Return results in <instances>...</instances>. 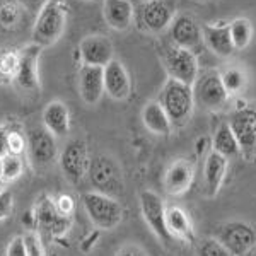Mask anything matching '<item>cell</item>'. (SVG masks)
Listing matches in <instances>:
<instances>
[{
	"instance_id": "35",
	"label": "cell",
	"mask_w": 256,
	"mask_h": 256,
	"mask_svg": "<svg viewBox=\"0 0 256 256\" xmlns=\"http://www.w3.org/2000/svg\"><path fill=\"white\" fill-rule=\"evenodd\" d=\"M24 148V138L20 137V134H12L9 135V154L19 156Z\"/></svg>"
},
{
	"instance_id": "2",
	"label": "cell",
	"mask_w": 256,
	"mask_h": 256,
	"mask_svg": "<svg viewBox=\"0 0 256 256\" xmlns=\"http://www.w3.org/2000/svg\"><path fill=\"white\" fill-rule=\"evenodd\" d=\"M159 102L166 110L172 126H183L188 123L195 108L192 86L183 84L176 79H168L160 90Z\"/></svg>"
},
{
	"instance_id": "27",
	"label": "cell",
	"mask_w": 256,
	"mask_h": 256,
	"mask_svg": "<svg viewBox=\"0 0 256 256\" xmlns=\"http://www.w3.org/2000/svg\"><path fill=\"white\" fill-rule=\"evenodd\" d=\"M220 77L227 94H236L244 89L246 77L239 68H227L224 74H220Z\"/></svg>"
},
{
	"instance_id": "32",
	"label": "cell",
	"mask_w": 256,
	"mask_h": 256,
	"mask_svg": "<svg viewBox=\"0 0 256 256\" xmlns=\"http://www.w3.org/2000/svg\"><path fill=\"white\" fill-rule=\"evenodd\" d=\"M12 202H14V196L9 190L0 192V220H4L12 212Z\"/></svg>"
},
{
	"instance_id": "41",
	"label": "cell",
	"mask_w": 256,
	"mask_h": 256,
	"mask_svg": "<svg viewBox=\"0 0 256 256\" xmlns=\"http://www.w3.org/2000/svg\"><path fill=\"white\" fill-rule=\"evenodd\" d=\"M0 180H4V168H2V159H0Z\"/></svg>"
},
{
	"instance_id": "22",
	"label": "cell",
	"mask_w": 256,
	"mask_h": 256,
	"mask_svg": "<svg viewBox=\"0 0 256 256\" xmlns=\"http://www.w3.org/2000/svg\"><path fill=\"white\" fill-rule=\"evenodd\" d=\"M43 125L55 137H64L70 130V113L68 108L60 101H52L43 111Z\"/></svg>"
},
{
	"instance_id": "37",
	"label": "cell",
	"mask_w": 256,
	"mask_h": 256,
	"mask_svg": "<svg viewBox=\"0 0 256 256\" xmlns=\"http://www.w3.org/2000/svg\"><path fill=\"white\" fill-rule=\"evenodd\" d=\"M116 256H147V253L137 244H126L118 251Z\"/></svg>"
},
{
	"instance_id": "4",
	"label": "cell",
	"mask_w": 256,
	"mask_h": 256,
	"mask_svg": "<svg viewBox=\"0 0 256 256\" xmlns=\"http://www.w3.org/2000/svg\"><path fill=\"white\" fill-rule=\"evenodd\" d=\"M88 176L90 184L96 188L98 193L108 196H116L123 193L122 169L116 164V160L110 156L99 154L90 159Z\"/></svg>"
},
{
	"instance_id": "28",
	"label": "cell",
	"mask_w": 256,
	"mask_h": 256,
	"mask_svg": "<svg viewBox=\"0 0 256 256\" xmlns=\"http://www.w3.org/2000/svg\"><path fill=\"white\" fill-rule=\"evenodd\" d=\"M196 256H232L227 248L216 238H205L198 242Z\"/></svg>"
},
{
	"instance_id": "31",
	"label": "cell",
	"mask_w": 256,
	"mask_h": 256,
	"mask_svg": "<svg viewBox=\"0 0 256 256\" xmlns=\"http://www.w3.org/2000/svg\"><path fill=\"white\" fill-rule=\"evenodd\" d=\"M24 244H26L28 256H44L43 244H41L40 238L34 232H28L26 236H22Z\"/></svg>"
},
{
	"instance_id": "26",
	"label": "cell",
	"mask_w": 256,
	"mask_h": 256,
	"mask_svg": "<svg viewBox=\"0 0 256 256\" xmlns=\"http://www.w3.org/2000/svg\"><path fill=\"white\" fill-rule=\"evenodd\" d=\"M229 32L230 40L236 50H242L250 44L251 36H253V26L251 22L244 18H238L232 22H229Z\"/></svg>"
},
{
	"instance_id": "34",
	"label": "cell",
	"mask_w": 256,
	"mask_h": 256,
	"mask_svg": "<svg viewBox=\"0 0 256 256\" xmlns=\"http://www.w3.org/2000/svg\"><path fill=\"white\" fill-rule=\"evenodd\" d=\"M24 10H28L30 14H36L38 16L41 9L50 2V0H16Z\"/></svg>"
},
{
	"instance_id": "11",
	"label": "cell",
	"mask_w": 256,
	"mask_h": 256,
	"mask_svg": "<svg viewBox=\"0 0 256 256\" xmlns=\"http://www.w3.org/2000/svg\"><path fill=\"white\" fill-rule=\"evenodd\" d=\"M218 241L232 256H242L256 244V232L244 222H227L218 230Z\"/></svg>"
},
{
	"instance_id": "23",
	"label": "cell",
	"mask_w": 256,
	"mask_h": 256,
	"mask_svg": "<svg viewBox=\"0 0 256 256\" xmlns=\"http://www.w3.org/2000/svg\"><path fill=\"white\" fill-rule=\"evenodd\" d=\"M142 120L147 130L152 132L154 135H168L172 130L171 120H169L166 110L162 108L159 101H152L146 104V108L142 111Z\"/></svg>"
},
{
	"instance_id": "20",
	"label": "cell",
	"mask_w": 256,
	"mask_h": 256,
	"mask_svg": "<svg viewBox=\"0 0 256 256\" xmlns=\"http://www.w3.org/2000/svg\"><path fill=\"white\" fill-rule=\"evenodd\" d=\"M202 34H204L205 44L218 56H230L236 50L230 40L229 22L207 24L202 28Z\"/></svg>"
},
{
	"instance_id": "42",
	"label": "cell",
	"mask_w": 256,
	"mask_h": 256,
	"mask_svg": "<svg viewBox=\"0 0 256 256\" xmlns=\"http://www.w3.org/2000/svg\"><path fill=\"white\" fill-rule=\"evenodd\" d=\"M140 2H146V0H140Z\"/></svg>"
},
{
	"instance_id": "13",
	"label": "cell",
	"mask_w": 256,
	"mask_h": 256,
	"mask_svg": "<svg viewBox=\"0 0 256 256\" xmlns=\"http://www.w3.org/2000/svg\"><path fill=\"white\" fill-rule=\"evenodd\" d=\"M77 52L80 53V60L84 65L104 68L110 62H113V44L106 36L92 34L82 40Z\"/></svg>"
},
{
	"instance_id": "17",
	"label": "cell",
	"mask_w": 256,
	"mask_h": 256,
	"mask_svg": "<svg viewBox=\"0 0 256 256\" xmlns=\"http://www.w3.org/2000/svg\"><path fill=\"white\" fill-rule=\"evenodd\" d=\"M132 82L122 62L113 60L104 67V92L110 98L123 101L130 96Z\"/></svg>"
},
{
	"instance_id": "14",
	"label": "cell",
	"mask_w": 256,
	"mask_h": 256,
	"mask_svg": "<svg viewBox=\"0 0 256 256\" xmlns=\"http://www.w3.org/2000/svg\"><path fill=\"white\" fill-rule=\"evenodd\" d=\"M171 40L176 46L193 50L200 44L204 34H202V28L198 26L193 16L180 14L171 22Z\"/></svg>"
},
{
	"instance_id": "15",
	"label": "cell",
	"mask_w": 256,
	"mask_h": 256,
	"mask_svg": "<svg viewBox=\"0 0 256 256\" xmlns=\"http://www.w3.org/2000/svg\"><path fill=\"white\" fill-rule=\"evenodd\" d=\"M79 92L86 104H96L104 94V68L82 65L79 70Z\"/></svg>"
},
{
	"instance_id": "3",
	"label": "cell",
	"mask_w": 256,
	"mask_h": 256,
	"mask_svg": "<svg viewBox=\"0 0 256 256\" xmlns=\"http://www.w3.org/2000/svg\"><path fill=\"white\" fill-rule=\"evenodd\" d=\"M82 207L90 222L99 229L111 230L122 222L123 208L113 196L98 192H88L82 195Z\"/></svg>"
},
{
	"instance_id": "5",
	"label": "cell",
	"mask_w": 256,
	"mask_h": 256,
	"mask_svg": "<svg viewBox=\"0 0 256 256\" xmlns=\"http://www.w3.org/2000/svg\"><path fill=\"white\" fill-rule=\"evenodd\" d=\"M192 89L195 104L207 111L222 110L229 98L224 84H222L220 74L217 70H205V72L198 74Z\"/></svg>"
},
{
	"instance_id": "33",
	"label": "cell",
	"mask_w": 256,
	"mask_h": 256,
	"mask_svg": "<svg viewBox=\"0 0 256 256\" xmlns=\"http://www.w3.org/2000/svg\"><path fill=\"white\" fill-rule=\"evenodd\" d=\"M6 256H28L26 244H24L22 236L12 239L10 244L7 246V254Z\"/></svg>"
},
{
	"instance_id": "38",
	"label": "cell",
	"mask_w": 256,
	"mask_h": 256,
	"mask_svg": "<svg viewBox=\"0 0 256 256\" xmlns=\"http://www.w3.org/2000/svg\"><path fill=\"white\" fill-rule=\"evenodd\" d=\"M9 132L4 126H0V159L9 154Z\"/></svg>"
},
{
	"instance_id": "39",
	"label": "cell",
	"mask_w": 256,
	"mask_h": 256,
	"mask_svg": "<svg viewBox=\"0 0 256 256\" xmlns=\"http://www.w3.org/2000/svg\"><path fill=\"white\" fill-rule=\"evenodd\" d=\"M207 146H208V138L207 137H202V138H198L196 140V154L198 156H202L205 150H207Z\"/></svg>"
},
{
	"instance_id": "6",
	"label": "cell",
	"mask_w": 256,
	"mask_h": 256,
	"mask_svg": "<svg viewBox=\"0 0 256 256\" xmlns=\"http://www.w3.org/2000/svg\"><path fill=\"white\" fill-rule=\"evenodd\" d=\"M137 22L144 31L160 32L176 18V2L174 0H146L138 6Z\"/></svg>"
},
{
	"instance_id": "30",
	"label": "cell",
	"mask_w": 256,
	"mask_h": 256,
	"mask_svg": "<svg viewBox=\"0 0 256 256\" xmlns=\"http://www.w3.org/2000/svg\"><path fill=\"white\" fill-rule=\"evenodd\" d=\"M2 168H4V180L14 181L22 172V160H20L19 156L7 154L6 158H2Z\"/></svg>"
},
{
	"instance_id": "12",
	"label": "cell",
	"mask_w": 256,
	"mask_h": 256,
	"mask_svg": "<svg viewBox=\"0 0 256 256\" xmlns=\"http://www.w3.org/2000/svg\"><path fill=\"white\" fill-rule=\"evenodd\" d=\"M229 126L236 135L241 152L253 154L256 152V108H241L230 114Z\"/></svg>"
},
{
	"instance_id": "1",
	"label": "cell",
	"mask_w": 256,
	"mask_h": 256,
	"mask_svg": "<svg viewBox=\"0 0 256 256\" xmlns=\"http://www.w3.org/2000/svg\"><path fill=\"white\" fill-rule=\"evenodd\" d=\"M67 4L64 0H50L41 9L32 28V43L38 46H50L56 43L67 24Z\"/></svg>"
},
{
	"instance_id": "36",
	"label": "cell",
	"mask_w": 256,
	"mask_h": 256,
	"mask_svg": "<svg viewBox=\"0 0 256 256\" xmlns=\"http://www.w3.org/2000/svg\"><path fill=\"white\" fill-rule=\"evenodd\" d=\"M56 208H58L60 214H64V216L68 217L70 214L74 212V200L68 195H62L58 198V202H56Z\"/></svg>"
},
{
	"instance_id": "18",
	"label": "cell",
	"mask_w": 256,
	"mask_h": 256,
	"mask_svg": "<svg viewBox=\"0 0 256 256\" xmlns=\"http://www.w3.org/2000/svg\"><path fill=\"white\" fill-rule=\"evenodd\" d=\"M193 178H195V169H193L192 162L184 159L176 160L174 164H171L169 169L166 171L164 176V188L169 195H183L186 193L190 186L193 183Z\"/></svg>"
},
{
	"instance_id": "10",
	"label": "cell",
	"mask_w": 256,
	"mask_h": 256,
	"mask_svg": "<svg viewBox=\"0 0 256 256\" xmlns=\"http://www.w3.org/2000/svg\"><path fill=\"white\" fill-rule=\"evenodd\" d=\"M28 152H30L31 162L36 168H44L52 164L58 154L55 135L44 126L32 128L28 134Z\"/></svg>"
},
{
	"instance_id": "8",
	"label": "cell",
	"mask_w": 256,
	"mask_h": 256,
	"mask_svg": "<svg viewBox=\"0 0 256 256\" xmlns=\"http://www.w3.org/2000/svg\"><path fill=\"white\" fill-rule=\"evenodd\" d=\"M89 162L90 159L88 156V146L80 138L70 140L60 154V168L70 183H79L82 178L88 174Z\"/></svg>"
},
{
	"instance_id": "7",
	"label": "cell",
	"mask_w": 256,
	"mask_h": 256,
	"mask_svg": "<svg viewBox=\"0 0 256 256\" xmlns=\"http://www.w3.org/2000/svg\"><path fill=\"white\" fill-rule=\"evenodd\" d=\"M164 65L168 68L169 79H176L183 84L193 86L200 74L198 60L192 50L172 46L164 55Z\"/></svg>"
},
{
	"instance_id": "25",
	"label": "cell",
	"mask_w": 256,
	"mask_h": 256,
	"mask_svg": "<svg viewBox=\"0 0 256 256\" xmlns=\"http://www.w3.org/2000/svg\"><path fill=\"white\" fill-rule=\"evenodd\" d=\"M166 224L171 238L184 239V241L193 238L192 220H190V217L186 216L184 210L178 207H171L169 210H166Z\"/></svg>"
},
{
	"instance_id": "21",
	"label": "cell",
	"mask_w": 256,
	"mask_h": 256,
	"mask_svg": "<svg viewBox=\"0 0 256 256\" xmlns=\"http://www.w3.org/2000/svg\"><path fill=\"white\" fill-rule=\"evenodd\" d=\"M104 19L110 28L116 31H125L132 26L135 18V9L132 0H104Z\"/></svg>"
},
{
	"instance_id": "24",
	"label": "cell",
	"mask_w": 256,
	"mask_h": 256,
	"mask_svg": "<svg viewBox=\"0 0 256 256\" xmlns=\"http://www.w3.org/2000/svg\"><path fill=\"white\" fill-rule=\"evenodd\" d=\"M212 150L224 156L226 159H232L241 154V147H239V142L236 135L232 134V130H230L229 123H222L216 130V135H214L212 140Z\"/></svg>"
},
{
	"instance_id": "9",
	"label": "cell",
	"mask_w": 256,
	"mask_h": 256,
	"mask_svg": "<svg viewBox=\"0 0 256 256\" xmlns=\"http://www.w3.org/2000/svg\"><path fill=\"white\" fill-rule=\"evenodd\" d=\"M140 210H142L144 220L147 222V226L152 229V232L156 234L159 239H162L164 242L171 241V234L168 230L166 224V208H164V202L158 193L146 190L140 193Z\"/></svg>"
},
{
	"instance_id": "40",
	"label": "cell",
	"mask_w": 256,
	"mask_h": 256,
	"mask_svg": "<svg viewBox=\"0 0 256 256\" xmlns=\"http://www.w3.org/2000/svg\"><path fill=\"white\" fill-rule=\"evenodd\" d=\"M242 256H256V244H254L253 248H251L250 251H246V253L242 254Z\"/></svg>"
},
{
	"instance_id": "19",
	"label": "cell",
	"mask_w": 256,
	"mask_h": 256,
	"mask_svg": "<svg viewBox=\"0 0 256 256\" xmlns=\"http://www.w3.org/2000/svg\"><path fill=\"white\" fill-rule=\"evenodd\" d=\"M227 166H229V159L217 154L216 150H212L207 156L204 168V186L207 196L214 198L218 193V190H220L222 183L226 180Z\"/></svg>"
},
{
	"instance_id": "29",
	"label": "cell",
	"mask_w": 256,
	"mask_h": 256,
	"mask_svg": "<svg viewBox=\"0 0 256 256\" xmlns=\"http://www.w3.org/2000/svg\"><path fill=\"white\" fill-rule=\"evenodd\" d=\"M20 18V6L18 2H6L0 6V26L10 30L14 28V24H18Z\"/></svg>"
},
{
	"instance_id": "16",
	"label": "cell",
	"mask_w": 256,
	"mask_h": 256,
	"mask_svg": "<svg viewBox=\"0 0 256 256\" xmlns=\"http://www.w3.org/2000/svg\"><path fill=\"white\" fill-rule=\"evenodd\" d=\"M41 46L32 43L22 52L20 58L18 62V72H16V80L19 88L26 90H36L40 89V79H38V56H40Z\"/></svg>"
}]
</instances>
